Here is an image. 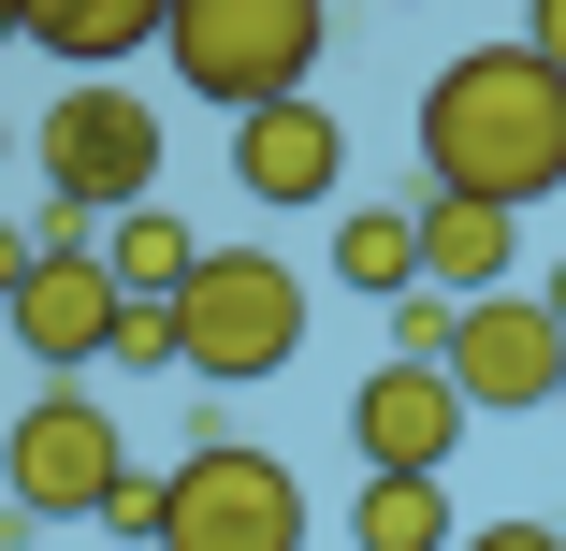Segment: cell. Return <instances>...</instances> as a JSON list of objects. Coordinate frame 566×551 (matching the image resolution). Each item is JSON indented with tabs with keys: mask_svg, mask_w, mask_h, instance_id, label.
Instances as JSON below:
<instances>
[{
	"mask_svg": "<svg viewBox=\"0 0 566 551\" xmlns=\"http://www.w3.org/2000/svg\"><path fill=\"white\" fill-rule=\"evenodd\" d=\"M0 160H15V117H0Z\"/></svg>",
	"mask_w": 566,
	"mask_h": 551,
	"instance_id": "24",
	"label": "cell"
},
{
	"mask_svg": "<svg viewBox=\"0 0 566 551\" xmlns=\"http://www.w3.org/2000/svg\"><path fill=\"white\" fill-rule=\"evenodd\" d=\"M30 174H44V203H73V218H132V203L160 189V117H146L117 73H73L44 117H30Z\"/></svg>",
	"mask_w": 566,
	"mask_h": 551,
	"instance_id": "4",
	"label": "cell"
},
{
	"mask_svg": "<svg viewBox=\"0 0 566 551\" xmlns=\"http://www.w3.org/2000/svg\"><path fill=\"white\" fill-rule=\"evenodd\" d=\"M450 551H566V522H465Z\"/></svg>",
	"mask_w": 566,
	"mask_h": 551,
	"instance_id": "19",
	"label": "cell"
},
{
	"mask_svg": "<svg viewBox=\"0 0 566 551\" xmlns=\"http://www.w3.org/2000/svg\"><path fill=\"white\" fill-rule=\"evenodd\" d=\"M233 189H248L262 218H305V203H334V189H349V117H334L319 87H291V102H248V117H233Z\"/></svg>",
	"mask_w": 566,
	"mask_h": 551,
	"instance_id": "8",
	"label": "cell"
},
{
	"mask_svg": "<svg viewBox=\"0 0 566 551\" xmlns=\"http://www.w3.org/2000/svg\"><path fill=\"white\" fill-rule=\"evenodd\" d=\"M132 479V435H117V406H102V392H30L15 421H0V508H30L44 537L59 522H102V494H117Z\"/></svg>",
	"mask_w": 566,
	"mask_h": 551,
	"instance_id": "5",
	"label": "cell"
},
{
	"mask_svg": "<svg viewBox=\"0 0 566 551\" xmlns=\"http://www.w3.org/2000/svg\"><path fill=\"white\" fill-rule=\"evenodd\" d=\"M450 392L465 406H494V421H537L552 406V378H566V319L537 305V290H465V319H450Z\"/></svg>",
	"mask_w": 566,
	"mask_h": 551,
	"instance_id": "7",
	"label": "cell"
},
{
	"mask_svg": "<svg viewBox=\"0 0 566 551\" xmlns=\"http://www.w3.org/2000/svg\"><path fill=\"white\" fill-rule=\"evenodd\" d=\"M30 262H44V233H30V218H0V305L30 290Z\"/></svg>",
	"mask_w": 566,
	"mask_h": 551,
	"instance_id": "20",
	"label": "cell"
},
{
	"mask_svg": "<svg viewBox=\"0 0 566 551\" xmlns=\"http://www.w3.org/2000/svg\"><path fill=\"white\" fill-rule=\"evenodd\" d=\"M0 421H15V406H0Z\"/></svg>",
	"mask_w": 566,
	"mask_h": 551,
	"instance_id": "26",
	"label": "cell"
},
{
	"mask_svg": "<svg viewBox=\"0 0 566 551\" xmlns=\"http://www.w3.org/2000/svg\"><path fill=\"white\" fill-rule=\"evenodd\" d=\"M450 319H465V290H436V276L392 290V363H436V349H450Z\"/></svg>",
	"mask_w": 566,
	"mask_h": 551,
	"instance_id": "16",
	"label": "cell"
},
{
	"mask_svg": "<svg viewBox=\"0 0 566 551\" xmlns=\"http://www.w3.org/2000/svg\"><path fill=\"white\" fill-rule=\"evenodd\" d=\"M537 305H552V319H566V262H552V276H537Z\"/></svg>",
	"mask_w": 566,
	"mask_h": 551,
	"instance_id": "22",
	"label": "cell"
},
{
	"mask_svg": "<svg viewBox=\"0 0 566 551\" xmlns=\"http://www.w3.org/2000/svg\"><path fill=\"white\" fill-rule=\"evenodd\" d=\"M102 363H132V378H160V363H175V305H117V349H102Z\"/></svg>",
	"mask_w": 566,
	"mask_h": 551,
	"instance_id": "17",
	"label": "cell"
},
{
	"mask_svg": "<svg viewBox=\"0 0 566 551\" xmlns=\"http://www.w3.org/2000/svg\"><path fill=\"white\" fill-rule=\"evenodd\" d=\"M450 465H364L349 494V551H450Z\"/></svg>",
	"mask_w": 566,
	"mask_h": 551,
	"instance_id": "13",
	"label": "cell"
},
{
	"mask_svg": "<svg viewBox=\"0 0 566 551\" xmlns=\"http://www.w3.org/2000/svg\"><path fill=\"white\" fill-rule=\"evenodd\" d=\"M15 15H30V44H44L59 73H117V59H146V44H160L175 0H15Z\"/></svg>",
	"mask_w": 566,
	"mask_h": 551,
	"instance_id": "12",
	"label": "cell"
},
{
	"mask_svg": "<svg viewBox=\"0 0 566 551\" xmlns=\"http://www.w3.org/2000/svg\"><path fill=\"white\" fill-rule=\"evenodd\" d=\"M117 305H132V290H117V262H102V247H44L30 290L0 305V335H15L44 378H87L102 349H117Z\"/></svg>",
	"mask_w": 566,
	"mask_h": 551,
	"instance_id": "9",
	"label": "cell"
},
{
	"mask_svg": "<svg viewBox=\"0 0 566 551\" xmlns=\"http://www.w3.org/2000/svg\"><path fill=\"white\" fill-rule=\"evenodd\" d=\"M319 44H334V0H175V15H160L175 87H189V102H218V117L319 87Z\"/></svg>",
	"mask_w": 566,
	"mask_h": 551,
	"instance_id": "2",
	"label": "cell"
},
{
	"mask_svg": "<svg viewBox=\"0 0 566 551\" xmlns=\"http://www.w3.org/2000/svg\"><path fill=\"white\" fill-rule=\"evenodd\" d=\"M334 276H349L364 305L421 290V203H349V218H334Z\"/></svg>",
	"mask_w": 566,
	"mask_h": 551,
	"instance_id": "15",
	"label": "cell"
},
{
	"mask_svg": "<svg viewBox=\"0 0 566 551\" xmlns=\"http://www.w3.org/2000/svg\"><path fill=\"white\" fill-rule=\"evenodd\" d=\"M102 262H117V290H132V305H175V290H189V262H203V233L146 189L132 218H102Z\"/></svg>",
	"mask_w": 566,
	"mask_h": 551,
	"instance_id": "14",
	"label": "cell"
},
{
	"mask_svg": "<svg viewBox=\"0 0 566 551\" xmlns=\"http://www.w3.org/2000/svg\"><path fill=\"white\" fill-rule=\"evenodd\" d=\"M523 44H537V59L566 73V0H523Z\"/></svg>",
	"mask_w": 566,
	"mask_h": 551,
	"instance_id": "21",
	"label": "cell"
},
{
	"mask_svg": "<svg viewBox=\"0 0 566 551\" xmlns=\"http://www.w3.org/2000/svg\"><path fill=\"white\" fill-rule=\"evenodd\" d=\"M319 508L276 451H248V435H203V451L160 479V551H305Z\"/></svg>",
	"mask_w": 566,
	"mask_h": 551,
	"instance_id": "6",
	"label": "cell"
},
{
	"mask_svg": "<svg viewBox=\"0 0 566 551\" xmlns=\"http://www.w3.org/2000/svg\"><path fill=\"white\" fill-rule=\"evenodd\" d=\"M421 189H480L509 218H537L566 189V73L523 30L509 44H465L421 87Z\"/></svg>",
	"mask_w": 566,
	"mask_h": 551,
	"instance_id": "1",
	"label": "cell"
},
{
	"mask_svg": "<svg viewBox=\"0 0 566 551\" xmlns=\"http://www.w3.org/2000/svg\"><path fill=\"white\" fill-rule=\"evenodd\" d=\"M0 44H30V15H15V0H0Z\"/></svg>",
	"mask_w": 566,
	"mask_h": 551,
	"instance_id": "23",
	"label": "cell"
},
{
	"mask_svg": "<svg viewBox=\"0 0 566 551\" xmlns=\"http://www.w3.org/2000/svg\"><path fill=\"white\" fill-rule=\"evenodd\" d=\"M509 262H523V218H509V203L421 189V276H436V290H509Z\"/></svg>",
	"mask_w": 566,
	"mask_h": 551,
	"instance_id": "11",
	"label": "cell"
},
{
	"mask_svg": "<svg viewBox=\"0 0 566 551\" xmlns=\"http://www.w3.org/2000/svg\"><path fill=\"white\" fill-rule=\"evenodd\" d=\"M291 349H305V276L276 247H203L175 290V363L218 392H262V378H291Z\"/></svg>",
	"mask_w": 566,
	"mask_h": 551,
	"instance_id": "3",
	"label": "cell"
},
{
	"mask_svg": "<svg viewBox=\"0 0 566 551\" xmlns=\"http://www.w3.org/2000/svg\"><path fill=\"white\" fill-rule=\"evenodd\" d=\"M465 392H450V363H378L364 392H349V451L364 465H450L465 451Z\"/></svg>",
	"mask_w": 566,
	"mask_h": 551,
	"instance_id": "10",
	"label": "cell"
},
{
	"mask_svg": "<svg viewBox=\"0 0 566 551\" xmlns=\"http://www.w3.org/2000/svg\"><path fill=\"white\" fill-rule=\"evenodd\" d=\"M552 406H566V378H552Z\"/></svg>",
	"mask_w": 566,
	"mask_h": 551,
	"instance_id": "25",
	"label": "cell"
},
{
	"mask_svg": "<svg viewBox=\"0 0 566 551\" xmlns=\"http://www.w3.org/2000/svg\"><path fill=\"white\" fill-rule=\"evenodd\" d=\"M102 537H132V551H160V479H117V494H102Z\"/></svg>",
	"mask_w": 566,
	"mask_h": 551,
	"instance_id": "18",
	"label": "cell"
}]
</instances>
